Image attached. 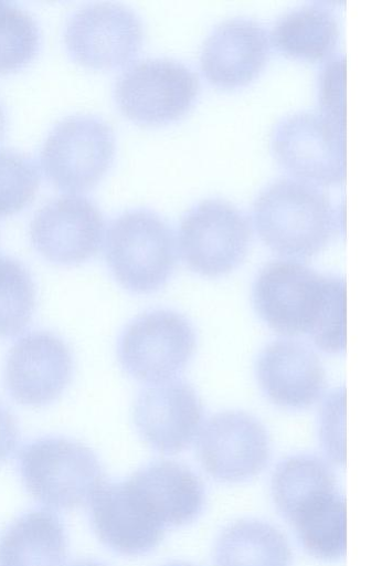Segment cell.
<instances>
[{"instance_id":"cell-1","label":"cell","mask_w":382,"mask_h":566,"mask_svg":"<svg viewBox=\"0 0 382 566\" xmlns=\"http://www.w3.org/2000/svg\"><path fill=\"white\" fill-rule=\"evenodd\" d=\"M253 303L261 318L285 336L307 335L321 350L346 347V284L294 260H275L258 273Z\"/></svg>"},{"instance_id":"cell-2","label":"cell","mask_w":382,"mask_h":566,"mask_svg":"<svg viewBox=\"0 0 382 566\" xmlns=\"http://www.w3.org/2000/svg\"><path fill=\"white\" fill-rule=\"evenodd\" d=\"M278 511L311 556L336 560L346 551V504L330 467L312 455L282 461L272 478Z\"/></svg>"},{"instance_id":"cell-3","label":"cell","mask_w":382,"mask_h":566,"mask_svg":"<svg viewBox=\"0 0 382 566\" xmlns=\"http://www.w3.org/2000/svg\"><path fill=\"white\" fill-rule=\"evenodd\" d=\"M255 227L275 252L305 259L320 252L341 230V213L329 196L312 182L279 177L253 202Z\"/></svg>"},{"instance_id":"cell-4","label":"cell","mask_w":382,"mask_h":566,"mask_svg":"<svg viewBox=\"0 0 382 566\" xmlns=\"http://www.w3.org/2000/svg\"><path fill=\"white\" fill-rule=\"evenodd\" d=\"M105 258L124 289L139 294L155 292L167 283L176 265L173 230L152 209L126 210L107 229Z\"/></svg>"},{"instance_id":"cell-5","label":"cell","mask_w":382,"mask_h":566,"mask_svg":"<svg viewBox=\"0 0 382 566\" xmlns=\"http://www.w3.org/2000/svg\"><path fill=\"white\" fill-rule=\"evenodd\" d=\"M18 468L30 495L55 510L84 505L104 483L93 450L64 437H42L25 443L18 455Z\"/></svg>"},{"instance_id":"cell-6","label":"cell","mask_w":382,"mask_h":566,"mask_svg":"<svg viewBox=\"0 0 382 566\" xmlns=\"http://www.w3.org/2000/svg\"><path fill=\"white\" fill-rule=\"evenodd\" d=\"M248 216L223 198H205L183 214L178 232L184 263L195 273L217 277L244 260L252 242Z\"/></svg>"},{"instance_id":"cell-7","label":"cell","mask_w":382,"mask_h":566,"mask_svg":"<svg viewBox=\"0 0 382 566\" xmlns=\"http://www.w3.org/2000/svg\"><path fill=\"white\" fill-rule=\"evenodd\" d=\"M115 150V134L105 119L75 114L52 127L43 142L40 160L53 185L66 191H83L104 177Z\"/></svg>"},{"instance_id":"cell-8","label":"cell","mask_w":382,"mask_h":566,"mask_svg":"<svg viewBox=\"0 0 382 566\" xmlns=\"http://www.w3.org/2000/svg\"><path fill=\"white\" fill-rule=\"evenodd\" d=\"M197 73L171 57H147L129 65L117 78L114 96L134 122L159 125L183 116L199 94Z\"/></svg>"},{"instance_id":"cell-9","label":"cell","mask_w":382,"mask_h":566,"mask_svg":"<svg viewBox=\"0 0 382 566\" xmlns=\"http://www.w3.org/2000/svg\"><path fill=\"white\" fill-rule=\"evenodd\" d=\"M197 345L191 323L171 310H153L136 317L121 332L117 356L132 378L150 384L173 379Z\"/></svg>"},{"instance_id":"cell-10","label":"cell","mask_w":382,"mask_h":566,"mask_svg":"<svg viewBox=\"0 0 382 566\" xmlns=\"http://www.w3.org/2000/svg\"><path fill=\"white\" fill-rule=\"evenodd\" d=\"M270 145L278 163L301 180H343V125L322 113L297 111L282 117L274 127Z\"/></svg>"},{"instance_id":"cell-11","label":"cell","mask_w":382,"mask_h":566,"mask_svg":"<svg viewBox=\"0 0 382 566\" xmlns=\"http://www.w3.org/2000/svg\"><path fill=\"white\" fill-rule=\"evenodd\" d=\"M63 36L74 61L93 69H115L140 50L144 24L136 11L125 4L94 2L68 17Z\"/></svg>"},{"instance_id":"cell-12","label":"cell","mask_w":382,"mask_h":566,"mask_svg":"<svg viewBox=\"0 0 382 566\" xmlns=\"http://www.w3.org/2000/svg\"><path fill=\"white\" fill-rule=\"evenodd\" d=\"M105 220L85 196L64 195L44 203L30 223L33 248L46 260L78 264L94 256L103 242Z\"/></svg>"},{"instance_id":"cell-13","label":"cell","mask_w":382,"mask_h":566,"mask_svg":"<svg viewBox=\"0 0 382 566\" xmlns=\"http://www.w3.org/2000/svg\"><path fill=\"white\" fill-rule=\"evenodd\" d=\"M198 457L208 474L222 482H241L257 475L269 459L265 427L243 411L213 415L198 438Z\"/></svg>"},{"instance_id":"cell-14","label":"cell","mask_w":382,"mask_h":566,"mask_svg":"<svg viewBox=\"0 0 382 566\" xmlns=\"http://www.w3.org/2000/svg\"><path fill=\"white\" fill-rule=\"evenodd\" d=\"M73 356L62 338L46 331L30 332L10 348L4 382L19 403L41 407L56 400L71 382Z\"/></svg>"},{"instance_id":"cell-15","label":"cell","mask_w":382,"mask_h":566,"mask_svg":"<svg viewBox=\"0 0 382 566\" xmlns=\"http://www.w3.org/2000/svg\"><path fill=\"white\" fill-rule=\"evenodd\" d=\"M203 418L201 400L187 381L171 379L142 389L134 405V422L141 438L161 453L187 449Z\"/></svg>"},{"instance_id":"cell-16","label":"cell","mask_w":382,"mask_h":566,"mask_svg":"<svg viewBox=\"0 0 382 566\" xmlns=\"http://www.w3.org/2000/svg\"><path fill=\"white\" fill-rule=\"evenodd\" d=\"M269 45L267 30L255 19L226 18L214 25L202 44V72L217 86L244 85L264 67Z\"/></svg>"},{"instance_id":"cell-17","label":"cell","mask_w":382,"mask_h":566,"mask_svg":"<svg viewBox=\"0 0 382 566\" xmlns=\"http://www.w3.org/2000/svg\"><path fill=\"white\" fill-rule=\"evenodd\" d=\"M89 518L99 541L125 556H139L158 546L165 535L126 480L103 483L91 499Z\"/></svg>"},{"instance_id":"cell-18","label":"cell","mask_w":382,"mask_h":566,"mask_svg":"<svg viewBox=\"0 0 382 566\" xmlns=\"http://www.w3.org/2000/svg\"><path fill=\"white\" fill-rule=\"evenodd\" d=\"M258 384L277 406L307 408L326 387V371L318 355L303 343L279 339L267 345L256 363Z\"/></svg>"},{"instance_id":"cell-19","label":"cell","mask_w":382,"mask_h":566,"mask_svg":"<svg viewBox=\"0 0 382 566\" xmlns=\"http://www.w3.org/2000/svg\"><path fill=\"white\" fill-rule=\"evenodd\" d=\"M126 481L165 530L193 522L203 509V483L181 463L156 461L142 467Z\"/></svg>"},{"instance_id":"cell-20","label":"cell","mask_w":382,"mask_h":566,"mask_svg":"<svg viewBox=\"0 0 382 566\" xmlns=\"http://www.w3.org/2000/svg\"><path fill=\"white\" fill-rule=\"evenodd\" d=\"M65 558L64 525L46 510L22 514L0 537V566H64Z\"/></svg>"},{"instance_id":"cell-21","label":"cell","mask_w":382,"mask_h":566,"mask_svg":"<svg viewBox=\"0 0 382 566\" xmlns=\"http://www.w3.org/2000/svg\"><path fill=\"white\" fill-rule=\"evenodd\" d=\"M340 24L331 3L310 1L283 12L274 22L275 46L291 56L319 60L329 56L338 42Z\"/></svg>"},{"instance_id":"cell-22","label":"cell","mask_w":382,"mask_h":566,"mask_svg":"<svg viewBox=\"0 0 382 566\" xmlns=\"http://www.w3.org/2000/svg\"><path fill=\"white\" fill-rule=\"evenodd\" d=\"M214 566H290L285 535L273 525L241 520L225 527L213 551Z\"/></svg>"},{"instance_id":"cell-23","label":"cell","mask_w":382,"mask_h":566,"mask_svg":"<svg viewBox=\"0 0 382 566\" xmlns=\"http://www.w3.org/2000/svg\"><path fill=\"white\" fill-rule=\"evenodd\" d=\"M35 300V285L28 269L0 253V337L14 336L26 327Z\"/></svg>"},{"instance_id":"cell-24","label":"cell","mask_w":382,"mask_h":566,"mask_svg":"<svg viewBox=\"0 0 382 566\" xmlns=\"http://www.w3.org/2000/svg\"><path fill=\"white\" fill-rule=\"evenodd\" d=\"M40 29L23 8L0 1V72L22 69L36 55Z\"/></svg>"},{"instance_id":"cell-25","label":"cell","mask_w":382,"mask_h":566,"mask_svg":"<svg viewBox=\"0 0 382 566\" xmlns=\"http://www.w3.org/2000/svg\"><path fill=\"white\" fill-rule=\"evenodd\" d=\"M39 184L38 166L28 154L0 148V219L29 205Z\"/></svg>"},{"instance_id":"cell-26","label":"cell","mask_w":382,"mask_h":566,"mask_svg":"<svg viewBox=\"0 0 382 566\" xmlns=\"http://www.w3.org/2000/svg\"><path fill=\"white\" fill-rule=\"evenodd\" d=\"M318 99L323 115L343 125V55L325 62L318 76Z\"/></svg>"},{"instance_id":"cell-27","label":"cell","mask_w":382,"mask_h":566,"mask_svg":"<svg viewBox=\"0 0 382 566\" xmlns=\"http://www.w3.org/2000/svg\"><path fill=\"white\" fill-rule=\"evenodd\" d=\"M343 391L335 390L325 401L321 413V439L329 458L343 462Z\"/></svg>"},{"instance_id":"cell-28","label":"cell","mask_w":382,"mask_h":566,"mask_svg":"<svg viewBox=\"0 0 382 566\" xmlns=\"http://www.w3.org/2000/svg\"><path fill=\"white\" fill-rule=\"evenodd\" d=\"M19 429L13 415L0 403V462L7 460L15 450Z\"/></svg>"},{"instance_id":"cell-29","label":"cell","mask_w":382,"mask_h":566,"mask_svg":"<svg viewBox=\"0 0 382 566\" xmlns=\"http://www.w3.org/2000/svg\"><path fill=\"white\" fill-rule=\"evenodd\" d=\"M66 566H106V565L98 560H95V559L81 558V559L73 560L72 563H70Z\"/></svg>"},{"instance_id":"cell-30","label":"cell","mask_w":382,"mask_h":566,"mask_svg":"<svg viewBox=\"0 0 382 566\" xmlns=\"http://www.w3.org/2000/svg\"><path fill=\"white\" fill-rule=\"evenodd\" d=\"M4 127H6V114H4L2 104L0 102V139L3 136Z\"/></svg>"},{"instance_id":"cell-31","label":"cell","mask_w":382,"mask_h":566,"mask_svg":"<svg viewBox=\"0 0 382 566\" xmlns=\"http://www.w3.org/2000/svg\"><path fill=\"white\" fill-rule=\"evenodd\" d=\"M163 566H195V565L187 563V562H171Z\"/></svg>"}]
</instances>
